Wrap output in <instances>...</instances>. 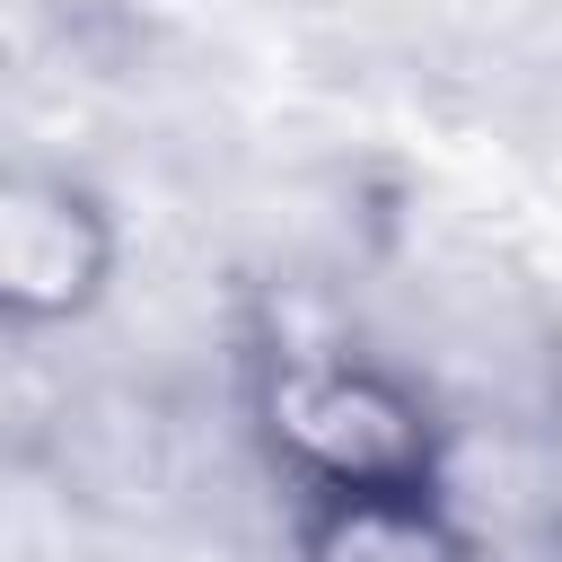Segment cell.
I'll return each instance as SVG.
<instances>
[{"instance_id":"cell-1","label":"cell","mask_w":562,"mask_h":562,"mask_svg":"<svg viewBox=\"0 0 562 562\" xmlns=\"http://www.w3.org/2000/svg\"><path fill=\"white\" fill-rule=\"evenodd\" d=\"M246 439L281 501L448 483V413L430 386L351 334H272L246 351Z\"/></svg>"},{"instance_id":"cell-2","label":"cell","mask_w":562,"mask_h":562,"mask_svg":"<svg viewBox=\"0 0 562 562\" xmlns=\"http://www.w3.org/2000/svg\"><path fill=\"white\" fill-rule=\"evenodd\" d=\"M114 263L123 228L79 176L0 158V334H61L97 316Z\"/></svg>"},{"instance_id":"cell-3","label":"cell","mask_w":562,"mask_h":562,"mask_svg":"<svg viewBox=\"0 0 562 562\" xmlns=\"http://www.w3.org/2000/svg\"><path fill=\"white\" fill-rule=\"evenodd\" d=\"M290 562H492L483 527L448 483L413 492H342L290 509Z\"/></svg>"},{"instance_id":"cell-4","label":"cell","mask_w":562,"mask_h":562,"mask_svg":"<svg viewBox=\"0 0 562 562\" xmlns=\"http://www.w3.org/2000/svg\"><path fill=\"white\" fill-rule=\"evenodd\" d=\"M553 457H562V404H553Z\"/></svg>"}]
</instances>
